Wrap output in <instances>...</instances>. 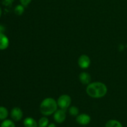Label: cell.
I'll list each match as a JSON object with an SVG mask.
<instances>
[{"instance_id":"7c38bea8","label":"cell","mask_w":127,"mask_h":127,"mask_svg":"<svg viewBox=\"0 0 127 127\" xmlns=\"http://www.w3.org/2000/svg\"><path fill=\"white\" fill-rule=\"evenodd\" d=\"M105 127H123V125L118 120H110L106 123Z\"/></svg>"},{"instance_id":"277c9868","label":"cell","mask_w":127,"mask_h":127,"mask_svg":"<svg viewBox=\"0 0 127 127\" xmlns=\"http://www.w3.org/2000/svg\"><path fill=\"white\" fill-rule=\"evenodd\" d=\"M66 118V110L63 109H57V111L53 114V119L58 124H62L64 122Z\"/></svg>"},{"instance_id":"5b68a950","label":"cell","mask_w":127,"mask_h":127,"mask_svg":"<svg viewBox=\"0 0 127 127\" xmlns=\"http://www.w3.org/2000/svg\"><path fill=\"white\" fill-rule=\"evenodd\" d=\"M79 66L82 69H87L91 64V60L86 55H82L80 56L78 61Z\"/></svg>"},{"instance_id":"44dd1931","label":"cell","mask_w":127,"mask_h":127,"mask_svg":"<svg viewBox=\"0 0 127 127\" xmlns=\"http://www.w3.org/2000/svg\"><path fill=\"white\" fill-rule=\"evenodd\" d=\"M1 15H2V10H1V7H0V17H1Z\"/></svg>"},{"instance_id":"52a82bcc","label":"cell","mask_w":127,"mask_h":127,"mask_svg":"<svg viewBox=\"0 0 127 127\" xmlns=\"http://www.w3.org/2000/svg\"><path fill=\"white\" fill-rule=\"evenodd\" d=\"M76 122L81 125H87L91 122V117L86 114H81L76 117Z\"/></svg>"},{"instance_id":"9a60e30c","label":"cell","mask_w":127,"mask_h":127,"mask_svg":"<svg viewBox=\"0 0 127 127\" xmlns=\"http://www.w3.org/2000/svg\"><path fill=\"white\" fill-rule=\"evenodd\" d=\"M69 114H70L71 116L73 117H75V116H78L79 115V109H78L77 107L76 106H71L69 108Z\"/></svg>"},{"instance_id":"8992f818","label":"cell","mask_w":127,"mask_h":127,"mask_svg":"<svg viewBox=\"0 0 127 127\" xmlns=\"http://www.w3.org/2000/svg\"><path fill=\"white\" fill-rule=\"evenodd\" d=\"M11 117L14 121H20L23 117V112L19 107H14L11 111Z\"/></svg>"},{"instance_id":"8fae6325","label":"cell","mask_w":127,"mask_h":127,"mask_svg":"<svg viewBox=\"0 0 127 127\" xmlns=\"http://www.w3.org/2000/svg\"><path fill=\"white\" fill-rule=\"evenodd\" d=\"M9 115V112L5 107L0 106V120H4Z\"/></svg>"},{"instance_id":"ffe728a7","label":"cell","mask_w":127,"mask_h":127,"mask_svg":"<svg viewBox=\"0 0 127 127\" xmlns=\"http://www.w3.org/2000/svg\"><path fill=\"white\" fill-rule=\"evenodd\" d=\"M47 127H57V126H56L55 124H50Z\"/></svg>"},{"instance_id":"7a4b0ae2","label":"cell","mask_w":127,"mask_h":127,"mask_svg":"<svg viewBox=\"0 0 127 127\" xmlns=\"http://www.w3.org/2000/svg\"><path fill=\"white\" fill-rule=\"evenodd\" d=\"M57 102L52 97L43 99L40 105V112L44 116H49L54 114L58 109Z\"/></svg>"},{"instance_id":"2e32d148","label":"cell","mask_w":127,"mask_h":127,"mask_svg":"<svg viewBox=\"0 0 127 127\" xmlns=\"http://www.w3.org/2000/svg\"><path fill=\"white\" fill-rule=\"evenodd\" d=\"M24 12V6L22 4H19L16 6L14 9V12L17 16H21Z\"/></svg>"},{"instance_id":"ba28073f","label":"cell","mask_w":127,"mask_h":127,"mask_svg":"<svg viewBox=\"0 0 127 127\" xmlns=\"http://www.w3.org/2000/svg\"><path fill=\"white\" fill-rule=\"evenodd\" d=\"M9 45V38L4 33H0V50H4Z\"/></svg>"},{"instance_id":"5bb4252c","label":"cell","mask_w":127,"mask_h":127,"mask_svg":"<svg viewBox=\"0 0 127 127\" xmlns=\"http://www.w3.org/2000/svg\"><path fill=\"white\" fill-rule=\"evenodd\" d=\"M1 127H16V125L12 120L6 119L1 123Z\"/></svg>"},{"instance_id":"4fadbf2b","label":"cell","mask_w":127,"mask_h":127,"mask_svg":"<svg viewBox=\"0 0 127 127\" xmlns=\"http://www.w3.org/2000/svg\"><path fill=\"white\" fill-rule=\"evenodd\" d=\"M49 125V120L46 116L42 117L38 122V127H47Z\"/></svg>"},{"instance_id":"d6986e66","label":"cell","mask_w":127,"mask_h":127,"mask_svg":"<svg viewBox=\"0 0 127 127\" xmlns=\"http://www.w3.org/2000/svg\"><path fill=\"white\" fill-rule=\"evenodd\" d=\"M5 31H6V29H5L4 26L0 24V33H4Z\"/></svg>"},{"instance_id":"e0dca14e","label":"cell","mask_w":127,"mask_h":127,"mask_svg":"<svg viewBox=\"0 0 127 127\" xmlns=\"http://www.w3.org/2000/svg\"><path fill=\"white\" fill-rule=\"evenodd\" d=\"M31 1H32V0H20L21 4L24 7H27L31 3Z\"/></svg>"},{"instance_id":"3957f363","label":"cell","mask_w":127,"mask_h":127,"mask_svg":"<svg viewBox=\"0 0 127 127\" xmlns=\"http://www.w3.org/2000/svg\"><path fill=\"white\" fill-rule=\"evenodd\" d=\"M57 102L58 106L60 109L66 110L69 107L71 104V99L69 95L67 94H63L59 97Z\"/></svg>"},{"instance_id":"9c48e42d","label":"cell","mask_w":127,"mask_h":127,"mask_svg":"<svg viewBox=\"0 0 127 127\" xmlns=\"http://www.w3.org/2000/svg\"><path fill=\"white\" fill-rule=\"evenodd\" d=\"M79 79L82 84L88 86L91 83V76L89 73H86V72H82L79 75Z\"/></svg>"},{"instance_id":"6da1fadb","label":"cell","mask_w":127,"mask_h":127,"mask_svg":"<svg viewBox=\"0 0 127 127\" xmlns=\"http://www.w3.org/2000/svg\"><path fill=\"white\" fill-rule=\"evenodd\" d=\"M107 93V88L101 82L91 83L87 86L86 93L91 97L101 98L105 96Z\"/></svg>"},{"instance_id":"ac0fdd59","label":"cell","mask_w":127,"mask_h":127,"mask_svg":"<svg viewBox=\"0 0 127 127\" xmlns=\"http://www.w3.org/2000/svg\"><path fill=\"white\" fill-rule=\"evenodd\" d=\"M14 0H4L3 4L6 6H9V5L11 4L12 2H13Z\"/></svg>"},{"instance_id":"30bf717a","label":"cell","mask_w":127,"mask_h":127,"mask_svg":"<svg viewBox=\"0 0 127 127\" xmlns=\"http://www.w3.org/2000/svg\"><path fill=\"white\" fill-rule=\"evenodd\" d=\"M24 125L25 127H38V123L32 117H27L24 120Z\"/></svg>"}]
</instances>
